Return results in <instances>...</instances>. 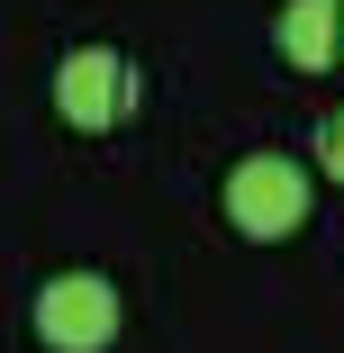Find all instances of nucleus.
Instances as JSON below:
<instances>
[{
	"label": "nucleus",
	"instance_id": "nucleus-1",
	"mask_svg": "<svg viewBox=\"0 0 344 353\" xmlns=\"http://www.w3.org/2000/svg\"><path fill=\"white\" fill-rule=\"evenodd\" d=\"M227 227L254 236V245H281L308 227V172L290 154H245L227 172Z\"/></svg>",
	"mask_w": 344,
	"mask_h": 353
},
{
	"label": "nucleus",
	"instance_id": "nucleus-2",
	"mask_svg": "<svg viewBox=\"0 0 344 353\" xmlns=\"http://www.w3.org/2000/svg\"><path fill=\"white\" fill-rule=\"evenodd\" d=\"M54 109H63V127H82V136L118 127V118L136 109V73H127V54H118V46H73V54L54 63Z\"/></svg>",
	"mask_w": 344,
	"mask_h": 353
},
{
	"label": "nucleus",
	"instance_id": "nucleus-3",
	"mask_svg": "<svg viewBox=\"0 0 344 353\" xmlns=\"http://www.w3.org/2000/svg\"><path fill=\"white\" fill-rule=\"evenodd\" d=\"M37 335L54 353H100L118 335V290L100 272H54L45 290H37Z\"/></svg>",
	"mask_w": 344,
	"mask_h": 353
},
{
	"label": "nucleus",
	"instance_id": "nucleus-4",
	"mask_svg": "<svg viewBox=\"0 0 344 353\" xmlns=\"http://www.w3.org/2000/svg\"><path fill=\"white\" fill-rule=\"evenodd\" d=\"M281 54L299 73H335L344 63V0H281Z\"/></svg>",
	"mask_w": 344,
	"mask_h": 353
},
{
	"label": "nucleus",
	"instance_id": "nucleus-5",
	"mask_svg": "<svg viewBox=\"0 0 344 353\" xmlns=\"http://www.w3.org/2000/svg\"><path fill=\"white\" fill-rule=\"evenodd\" d=\"M317 163H326V172H335V181H344V109H335V118H326V127H317Z\"/></svg>",
	"mask_w": 344,
	"mask_h": 353
}]
</instances>
